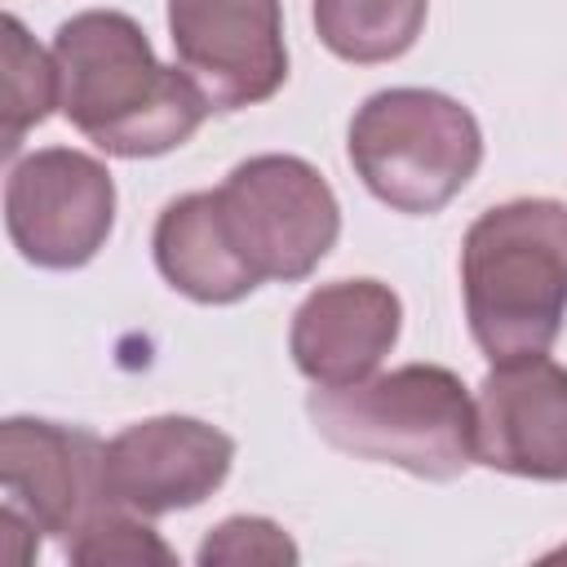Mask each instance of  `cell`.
<instances>
[{
    "instance_id": "cell-8",
    "label": "cell",
    "mask_w": 567,
    "mask_h": 567,
    "mask_svg": "<svg viewBox=\"0 0 567 567\" xmlns=\"http://www.w3.org/2000/svg\"><path fill=\"white\" fill-rule=\"evenodd\" d=\"M102 452L106 443L84 425L9 416L0 425V509L40 536H75L102 505H115L106 496Z\"/></svg>"
},
{
    "instance_id": "cell-15",
    "label": "cell",
    "mask_w": 567,
    "mask_h": 567,
    "mask_svg": "<svg viewBox=\"0 0 567 567\" xmlns=\"http://www.w3.org/2000/svg\"><path fill=\"white\" fill-rule=\"evenodd\" d=\"M62 554L71 563H89V567H106V563H120V567H146V563H159V567H173L177 554L159 540V532L124 509V505H102L75 536L62 540Z\"/></svg>"
},
{
    "instance_id": "cell-17",
    "label": "cell",
    "mask_w": 567,
    "mask_h": 567,
    "mask_svg": "<svg viewBox=\"0 0 567 567\" xmlns=\"http://www.w3.org/2000/svg\"><path fill=\"white\" fill-rule=\"evenodd\" d=\"M563 558H567V540H563L558 549H549V554H545V563H563Z\"/></svg>"
},
{
    "instance_id": "cell-13",
    "label": "cell",
    "mask_w": 567,
    "mask_h": 567,
    "mask_svg": "<svg viewBox=\"0 0 567 567\" xmlns=\"http://www.w3.org/2000/svg\"><path fill=\"white\" fill-rule=\"evenodd\" d=\"M315 35L341 62H394L425 31L430 0H315Z\"/></svg>"
},
{
    "instance_id": "cell-11",
    "label": "cell",
    "mask_w": 567,
    "mask_h": 567,
    "mask_svg": "<svg viewBox=\"0 0 567 567\" xmlns=\"http://www.w3.org/2000/svg\"><path fill=\"white\" fill-rule=\"evenodd\" d=\"M403 332V301L381 279L319 284L292 315L288 354L310 385H354L381 368Z\"/></svg>"
},
{
    "instance_id": "cell-6",
    "label": "cell",
    "mask_w": 567,
    "mask_h": 567,
    "mask_svg": "<svg viewBox=\"0 0 567 567\" xmlns=\"http://www.w3.org/2000/svg\"><path fill=\"white\" fill-rule=\"evenodd\" d=\"M115 226V177L75 146H44L9 164L4 230L22 261L40 270L89 266Z\"/></svg>"
},
{
    "instance_id": "cell-4",
    "label": "cell",
    "mask_w": 567,
    "mask_h": 567,
    "mask_svg": "<svg viewBox=\"0 0 567 567\" xmlns=\"http://www.w3.org/2000/svg\"><path fill=\"white\" fill-rule=\"evenodd\" d=\"M346 155L381 204L430 217L478 173L483 128L470 106L439 89H381L354 111Z\"/></svg>"
},
{
    "instance_id": "cell-3",
    "label": "cell",
    "mask_w": 567,
    "mask_h": 567,
    "mask_svg": "<svg viewBox=\"0 0 567 567\" xmlns=\"http://www.w3.org/2000/svg\"><path fill=\"white\" fill-rule=\"evenodd\" d=\"M310 425L346 456L447 483L474 461V399L452 368L403 363L354 385H315Z\"/></svg>"
},
{
    "instance_id": "cell-16",
    "label": "cell",
    "mask_w": 567,
    "mask_h": 567,
    "mask_svg": "<svg viewBox=\"0 0 567 567\" xmlns=\"http://www.w3.org/2000/svg\"><path fill=\"white\" fill-rule=\"evenodd\" d=\"M301 558V549L292 545V536L257 514H235L226 523H217L204 545L195 549L199 567H244V563H270V567H292Z\"/></svg>"
},
{
    "instance_id": "cell-5",
    "label": "cell",
    "mask_w": 567,
    "mask_h": 567,
    "mask_svg": "<svg viewBox=\"0 0 567 567\" xmlns=\"http://www.w3.org/2000/svg\"><path fill=\"white\" fill-rule=\"evenodd\" d=\"M226 235L266 284L306 279L341 235V208L323 173L301 155H252L213 190Z\"/></svg>"
},
{
    "instance_id": "cell-2",
    "label": "cell",
    "mask_w": 567,
    "mask_h": 567,
    "mask_svg": "<svg viewBox=\"0 0 567 567\" xmlns=\"http://www.w3.org/2000/svg\"><path fill=\"white\" fill-rule=\"evenodd\" d=\"M461 292L492 363L545 354L567 319V204L527 195L478 213L461 239Z\"/></svg>"
},
{
    "instance_id": "cell-14",
    "label": "cell",
    "mask_w": 567,
    "mask_h": 567,
    "mask_svg": "<svg viewBox=\"0 0 567 567\" xmlns=\"http://www.w3.org/2000/svg\"><path fill=\"white\" fill-rule=\"evenodd\" d=\"M58 106V62L53 53H44L22 18L4 13V102H0V151L13 159L22 137L49 120V111Z\"/></svg>"
},
{
    "instance_id": "cell-12",
    "label": "cell",
    "mask_w": 567,
    "mask_h": 567,
    "mask_svg": "<svg viewBox=\"0 0 567 567\" xmlns=\"http://www.w3.org/2000/svg\"><path fill=\"white\" fill-rule=\"evenodd\" d=\"M151 252L168 288H177L199 306H230L244 301L252 288H261V279L235 252L213 190H190L164 204L151 235Z\"/></svg>"
},
{
    "instance_id": "cell-7",
    "label": "cell",
    "mask_w": 567,
    "mask_h": 567,
    "mask_svg": "<svg viewBox=\"0 0 567 567\" xmlns=\"http://www.w3.org/2000/svg\"><path fill=\"white\" fill-rule=\"evenodd\" d=\"M168 40L213 111L257 106L288 80L279 0H168Z\"/></svg>"
},
{
    "instance_id": "cell-1",
    "label": "cell",
    "mask_w": 567,
    "mask_h": 567,
    "mask_svg": "<svg viewBox=\"0 0 567 567\" xmlns=\"http://www.w3.org/2000/svg\"><path fill=\"white\" fill-rule=\"evenodd\" d=\"M58 111L115 159L168 155L213 111L182 66H164L146 31L120 9H84L53 35Z\"/></svg>"
},
{
    "instance_id": "cell-10",
    "label": "cell",
    "mask_w": 567,
    "mask_h": 567,
    "mask_svg": "<svg viewBox=\"0 0 567 567\" xmlns=\"http://www.w3.org/2000/svg\"><path fill=\"white\" fill-rule=\"evenodd\" d=\"M474 461L514 478L567 483V368L527 354L492 363L474 394Z\"/></svg>"
},
{
    "instance_id": "cell-9",
    "label": "cell",
    "mask_w": 567,
    "mask_h": 567,
    "mask_svg": "<svg viewBox=\"0 0 567 567\" xmlns=\"http://www.w3.org/2000/svg\"><path fill=\"white\" fill-rule=\"evenodd\" d=\"M235 465V439L199 416H146L102 452L106 496L142 518L204 505Z\"/></svg>"
}]
</instances>
